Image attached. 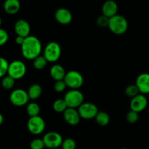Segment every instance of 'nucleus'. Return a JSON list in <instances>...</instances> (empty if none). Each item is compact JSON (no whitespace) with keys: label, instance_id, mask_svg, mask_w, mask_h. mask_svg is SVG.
<instances>
[{"label":"nucleus","instance_id":"obj_3","mask_svg":"<svg viewBox=\"0 0 149 149\" xmlns=\"http://www.w3.org/2000/svg\"><path fill=\"white\" fill-rule=\"evenodd\" d=\"M61 47L58 42H51L45 47L43 56L46 58L47 62L55 63L61 58Z\"/></svg>","mask_w":149,"mask_h":149},{"label":"nucleus","instance_id":"obj_12","mask_svg":"<svg viewBox=\"0 0 149 149\" xmlns=\"http://www.w3.org/2000/svg\"><path fill=\"white\" fill-rule=\"evenodd\" d=\"M55 18L61 25H68L72 21L73 16L71 12L66 8H59L55 13Z\"/></svg>","mask_w":149,"mask_h":149},{"label":"nucleus","instance_id":"obj_9","mask_svg":"<svg viewBox=\"0 0 149 149\" xmlns=\"http://www.w3.org/2000/svg\"><path fill=\"white\" fill-rule=\"evenodd\" d=\"M42 139L45 143V147L49 149L59 148L63 141L61 134L57 132H47L44 135Z\"/></svg>","mask_w":149,"mask_h":149},{"label":"nucleus","instance_id":"obj_28","mask_svg":"<svg viewBox=\"0 0 149 149\" xmlns=\"http://www.w3.org/2000/svg\"><path fill=\"white\" fill-rule=\"evenodd\" d=\"M45 147V145L43 139H40V138H36L33 140L30 144L31 149H44Z\"/></svg>","mask_w":149,"mask_h":149},{"label":"nucleus","instance_id":"obj_6","mask_svg":"<svg viewBox=\"0 0 149 149\" xmlns=\"http://www.w3.org/2000/svg\"><path fill=\"white\" fill-rule=\"evenodd\" d=\"M26 74V65L23 61L16 60L9 64L7 75L14 79H20Z\"/></svg>","mask_w":149,"mask_h":149},{"label":"nucleus","instance_id":"obj_37","mask_svg":"<svg viewBox=\"0 0 149 149\" xmlns=\"http://www.w3.org/2000/svg\"><path fill=\"white\" fill-rule=\"evenodd\" d=\"M54 149H63V148H54Z\"/></svg>","mask_w":149,"mask_h":149},{"label":"nucleus","instance_id":"obj_21","mask_svg":"<svg viewBox=\"0 0 149 149\" xmlns=\"http://www.w3.org/2000/svg\"><path fill=\"white\" fill-rule=\"evenodd\" d=\"M26 112L30 117L39 116L40 113V107L36 103H30L26 106Z\"/></svg>","mask_w":149,"mask_h":149},{"label":"nucleus","instance_id":"obj_20","mask_svg":"<svg viewBox=\"0 0 149 149\" xmlns=\"http://www.w3.org/2000/svg\"><path fill=\"white\" fill-rule=\"evenodd\" d=\"M95 119L96 122L100 126H106L110 122V116L104 111H99Z\"/></svg>","mask_w":149,"mask_h":149},{"label":"nucleus","instance_id":"obj_14","mask_svg":"<svg viewBox=\"0 0 149 149\" xmlns=\"http://www.w3.org/2000/svg\"><path fill=\"white\" fill-rule=\"evenodd\" d=\"M63 117L65 122L68 125L72 126L78 125L81 119L78 110H76V109H72V108H68L63 112Z\"/></svg>","mask_w":149,"mask_h":149},{"label":"nucleus","instance_id":"obj_23","mask_svg":"<svg viewBox=\"0 0 149 149\" xmlns=\"http://www.w3.org/2000/svg\"><path fill=\"white\" fill-rule=\"evenodd\" d=\"M33 65L36 70H42L47 66V61L46 60V58L43 56V55H39V57H37L36 58H35L33 60Z\"/></svg>","mask_w":149,"mask_h":149},{"label":"nucleus","instance_id":"obj_16","mask_svg":"<svg viewBox=\"0 0 149 149\" xmlns=\"http://www.w3.org/2000/svg\"><path fill=\"white\" fill-rule=\"evenodd\" d=\"M14 29L17 36H23L24 38L30 36L29 34L31 32V27L29 22L26 20H23V19L17 20L15 24Z\"/></svg>","mask_w":149,"mask_h":149},{"label":"nucleus","instance_id":"obj_26","mask_svg":"<svg viewBox=\"0 0 149 149\" xmlns=\"http://www.w3.org/2000/svg\"><path fill=\"white\" fill-rule=\"evenodd\" d=\"M9 63L5 58L0 57V78H3L7 74Z\"/></svg>","mask_w":149,"mask_h":149},{"label":"nucleus","instance_id":"obj_15","mask_svg":"<svg viewBox=\"0 0 149 149\" xmlns=\"http://www.w3.org/2000/svg\"><path fill=\"white\" fill-rule=\"evenodd\" d=\"M136 86L138 87L141 94H149V74H141L136 79Z\"/></svg>","mask_w":149,"mask_h":149},{"label":"nucleus","instance_id":"obj_32","mask_svg":"<svg viewBox=\"0 0 149 149\" xmlns=\"http://www.w3.org/2000/svg\"><path fill=\"white\" fill-rule=\"evenodd\" d=\"M9 39L8 33L4 29L0 28V46H3Z\"/></svg>","mask_w":149,"mask_h":149},{"label":"nucleus","instance_id":"obj_17","mask_svg":"<svg viewBox=\"0 0 149 149\" xmlns=\"http://www.w3.org/2000/svg\"><path fill=\"white\" fill-rule=\"evenodd\" d=\"M3 7L7 14L15 15L20 10V2L19 0H5Z\"/></svg>","mask_w":149,"mask_h":149},{"label":"nucleus","instance_id":"obj_33","mask_svg":"<svg viewBox=\"0 0 149 149\" xmlns=\"http://www.w3.org/2000/svg\"><path fill=\"white\" fill-rule=\"evenodd\" d=\"M25 39H26V38L23 37V36H16V38H15V43L17 44V45L21 46V45L23 44V42H24Z\"/></svg>","mask_w":149,"mask_h":149},{"label":"nucleus","instance_id":"obj_8","mask_svg":"<svg viewBox=\"0 0 149 149\" xmlns=\"http://www.w3.org/2000/svg\"><path fill=\"white\" fill-rule=\"evenodd\" d=\"M27 127L33 135H38L42 133L45 129V122L40 116L30 117L27 122Z\"/></svg>","mask_w":149,"mask_h":149},{"label":"nucleus","instance_id":"obj_2","mask_svg":"<svg viewBox=\"0 0 149 149\" xmlns=\"http://www.w3.org/2000/svg\"><path fill=\"white\" fill-rule=\"evenodd\" d=\"M109 29L116 35H122L127 31L128 22L124 16L116 15L109 19Z\"/></svg>","mask_w":149,"mask_h":149},{"label":"nucleus","instance_id":"obj_34","mask_svg":"<svg viewBox=\"0 0 149 149\" xmlns=\"http://www.w3.org/2000/svg\"><path fill=\"white\" fill-rule=\"evenodd\" d=\"M3 122H4V116H2L1 113H0V126L2 125Z\"/></svg>","mask_w":149,"mask_h":149},{"label":"nucleus","instance_id":"obj_11","mask_svg":"<svg viewBox=\"0 0 149 149\" xmlns=\"http://www.w3.org/2000/svg\"><path fill=\"white\" fill-rule=\"evenodd\" d=\"M148 105V100L145 95L138 94L135 97H132L130 101V109L132 111L138 113L145 110Z\"/></svg>","mask_w":149,"mask_h":149},{"label":"nucleus","instance_id":"obj_30","mask_svg":"<svg viewBox=\"0 0 149 149\" xmlns=\"http://www.w3.org/2000/svg\"><path fill=\"white\" fill-rule=\"evenodd\" d=\"M109 19H110V18H109V17H106V16L102 15L99 16V17H97V24L101 28L109 27Z\"/></svg>","mask_w":149,"mask_h":149},{"label":"nucleus","instance_id":"obj_4","mask_svg":"<svg viewBox=\"0 0 149 149\" xmlns=\"http://www.w3.org/2000/svg\"><path fill=\"white\" fill-rule=\"evenodd\" d=\"M64 100L68 108H79L84 103V95L79 90H71L65 93Z\"/></svg>","mask_w":149,"mask_h":149},{"label":"nucleus","instance_id":"obj_31","mask_svg":"<svg viewBox=\"0 0 149 149\" xmlns=\"http://www.w3.org/2000/svg\"><path fill=\"white\" fill-rule=\"evenodd\" d=\"M67 85L64 80H61V81H55V84H54V90L58 93H61L63 92L66 88Z\"/></svg>","mask_w":149,"mask_h":149},{"label":"nucleus","instance_id":"obj_13","mask_svg":"<svg viewBox=\"0 0 149 149\" xmlns=\"http://www.w3.org/2000/svg\"><path fill=\"white\" fill-rule=\"evenodd\" d=\"M118 10L119 7L117 3L113 0H107L103 3L102 6V13L103 15L106 16L109 18L116 15Z\"/></svg>","mask_w":149,"mask_h":149},{"label":"nucleus","instance_id":"obj_29","mask_svg":"<svg viewBox=\"0 0 149 149\" xmlns=\"http://www.w3.org/2000/svg\"><path fill=\"white\" fill-rule=\"evenodd\" d=\"M138 113H139L132 110L128 112V113L127 114V122L130 124L136 123L138 119H139V114Z\"/></svg>","mask_w":149,"mask_h":149},{"label":"nucleus","instance_id":"obj_19","mask_svg":"<svg viewBox=\"0 0 149 149\" xmlns=\"http://www.w3.org/2000/svg\"><path fill=\"white\" fill-rule=\"evenodd\" d=\"M29 98L31 100H36L39 98L42 94V88L39 84H33L30 86L28 90Z\"/></svg>","mask_w":149,"mask_h":149},{"label":"nucleus","instance_id":"obj_36","mask_svg":"<svg viewBox=\"0 0 149 149\" xmlns=\"http://www.w3.org/2000/svg\"><path fill=\"white\" fill-rule=\"evenodd\" d=\"M121 149H127V148H122Z\"/></svg>","mask_w":149,"mask_h":149},{"label":"nucleus","instance_id":"obj_27","mask_svg":"<svg viewBox=\"0 0 149 149\" xmlns=\"http://www.w3.org/2000/svg\"><path fill=\"white\" fill-rule=\"evenodd\" d=\"M61 146L63 149H76L77 143L72 138H66L63 140Z\"/></svg>","mask_w":149,"mask_h":149},{"label":"nucleus","instance_id":"obj_7","mask_svg":"<svg viewBox=\"0 0 149 149\" xmlns=\"http://www.w3.org/2000/svg\"><path fill=\"white\" fill-rule=\"evenodd\" d=\"M29 96L28 92L23 89H16L14 90L10 95V100L12 104L17 107L26 106L29 100Z\"/></svg>","mask_w":149,"mask_h":149},{"label":"nucleus","instance_id":"obj_10","mask_svg":"<svg viewBox=\"0 0 149 149\" xmlns=\"http://www.w3.org/2000/svg\"><path fill=\"white\" fill-rule=\"evenodd\" d=\"M78 111L81 118L84 119H94L99 112L97 106L93 103H83L79 107Z\"/></svg>","mask_w":149,"mask_h":149},{"label":"nucleus","instance_id":"obj_35","mask_svg":"<svg viewBox=\"0 0 149 149\" xmlns=\"http://www.w3.org/2000/svg\"><path fill=\"white\" fill-rule=\"evenodd\" d=\"M1 23H2V20H1V17H0V26H1Z\"/></svg>","mask_w":149,"mask_h":149},{"label":"nucleus","instance_id":"obj_22","mask_svg":"<svg viewBox=\"0 0 149 149\" xmlns=\"http://www.w3.org/2000/svg\"><path fill=\"white\" fill-rule=\"evenodd\" d=\"M52 108L57 113H63L68 109V106L64 99H57L53 103Z\"/></svg>","mask_w":149,"mask_h":149},{"label":"nucleus","instance_id":"obj_25","mask_svg":"<svg viewBox=\"0 0 149 149\" xmlns=\"http://www.w3.org/2000/svg\"><path fill=\"white\" fill-rule=\"evenodd\" d=\"M139 90L136 84H130L125 89V94L130 97H134L139 94Z\"/></svg>","mask_w":149,"mask_h":149},{"label":"nucleus","instance_id":"obj_5","mask_svg":"<svg viewBox=\"0 0 149 149\" xmlns=\"http://www.w3.org/2000/svg\"><path fill=\"white\" fill-rule=\"evenodd\" d=\"M63 80L71 90H79L84 83V77L81 73L74 70L67 72Z\"/></svg>","mask_w":149,"mask_h":149},{"label":"nucleus","instance_id":"obj_1","mask_svg":"<svg viewBox=\"0 0 149 149\" xmlns=\"http://www.w3.org/2000/svg\"><path fill=\"white\" fill-rule=\"evenodd\" d=\"M21 52L26 59L33 61L42 52V45L40 40L34 36H29L21 45Z\"/></svg>","mask_w":149,"mask_h":149},{"label":"nucleus","instance_id":"obj_18","mask_svg":"<svg viewBox=\"0 0 149 149\" xmlns=\"http://www.w3.org/2000/svg\"><path fill=\"white\" fill-rule=\"evenodd\" d=\"M49 74H50L51 77L57 81L63 80L66 72L62 65L55 64L51 67L50 70H49Z\"/></svg>","mask_w":149,"mask_h":149},{"label":"nucleus","instance_id":"obj_24","mask_svg":"<svg viewBox=\"0 0 149 149\" xmlns=\"http://www.w3.org/2000/svg\"><path fill=\"white\" fill-rule=\"evenodd\" d=\"M15 83V79L13 78V77H10L9 75L5 76L2 78L1 80V86L5 90H11L13 88Z\"/></svg>","mask_w":149,"mask_h":149}]
</instances>
